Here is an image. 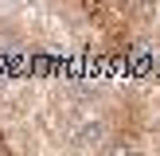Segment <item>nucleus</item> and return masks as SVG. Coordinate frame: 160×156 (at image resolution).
<instances>
[{"label":"nucleus","instance_id":"1","mask_svg":"<svg viewBox=\"0 0 160 156\" xmlns=\"http://www.w3.org/2000/svg\"><path fill=\"white\" fill-rule=\"evenodd\" d=\"M0 156H16V148L8 144V137H4V133H0Z\"/></svg>","mask_w":160,"mask_h":156},{"label":"nucleus","instance_id":"2","mask_svg":"<svg viewBox=\"0 0 160 156\" xmlns=\"http://www.w3.org/2000/svg\"><path fill=\"white\" fill-rule=\"evenodd\" d=\"M152 47H156V51H160V27H156V35H152Z\"/></svg>","mask_w":160,"mask_h":156}]
</instances>
